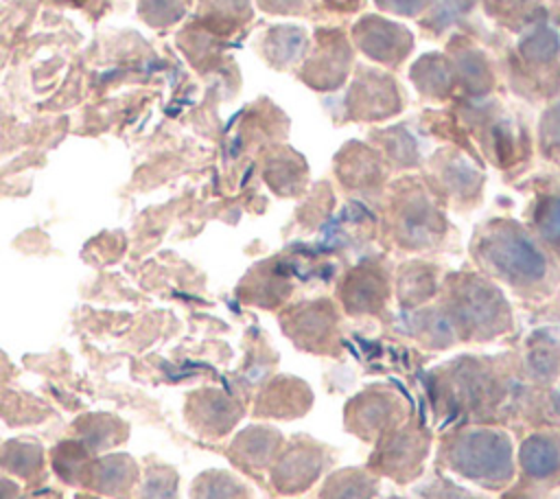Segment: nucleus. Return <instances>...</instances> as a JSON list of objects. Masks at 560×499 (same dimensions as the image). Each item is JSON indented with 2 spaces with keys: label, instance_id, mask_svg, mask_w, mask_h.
<instances>
[{
  "label": "nucleus",
  "instance_id": "obj_1",
  "mask_svg": "<svg viewBox=\"0 0 560 499\" xmlns=\"http://www.w3.org/2000/svg\"><path fill=\"white\" fill-rule=\"evenodd\" d=\"M440 457L448 471L486 490H501L514 479L512 442L499 429L455 431L444 440Z\"/></svg>",
  "mask_w": 560,
  "mask_h": 499
},
{
  "label": "nucleus",
  "instance_id": "obj_2",
  "mask_svg": "<svg viewBox=\"0 0 560 499\" xmlns=\"http://www.w3.org/2000/svg\"><path fill=\"white\" fill-rule=\"evenodd\" d=\"M427 449V438L418 429L394 427V431H389L376 446L370 468L396 479L398 484L411 481L422 471Z\"/></svg>",
  "mask_w": 560,
  "mask_h": 499
},
{
  "label": "nucleus",
  "instance_id": "obj_3",
  "mask_svg": "<svg viewBox=\"0 0 560 499\" xmlns=\"http://www.w3.org/2000/svg\"><path fill=\"white\" fill-rule=\"evenodd\" d=\"M324 466L326 455L319 444H313L308 440L293 442L282 451L280 460L273 462L271 481L278 492L295 495L311 488L313 481L322 475Z\"/></svg>",
  "mask_w": 560,
  "mask_h": 499
},
{
  "label": "nucleus",
  "instance_id": "obj_4",
  "mask_svg": "<svg viewBox=\"0 0 560 499\" xmlns=\"http://www.w3.org/2000/svg\"><path fill=\"white\" fill-rule=\"evenodd\" d=\"M486 256L501 274L516 280L538 278L545 269V260L538 254V250L523 234L514 232L492 234L486 247Z\"/></svg>",
  "mask_w": 560,
  "mask_h": 499
},
{
  "label": "nucleus",
  "instance_id": "obj_5",
  "mask_svg": "<svg viewBox=\"0 0 560 499\" xmlns=\"http://www.w3.org/2000/svg\"><path fill=\"white\" fill-rule=\"evenodd\" d=\"M398 398L376 390L363 392L361 396L352 398L346 409V422L350 431H354L361 438H372L392 431L389 427L398 425Z\"/></svg>",
  "mask_w": 560,
  "mask_h": 499
},
{
  "label": "nucleus",
  "instance_id": "obj_6",
  "mask_svg": "<svg viewBox=\"0 0 560 499\" xmlns=\"http://www.w3.org/2000/svg\"><path fill=\"white\" fill-rule=\"evenodd\" d=\"M518 468L532 484H560V433H532L518 449Z\"/></svg>",
  "mask_w": 560,
  "mask_h": 499
},
{
  "label": "nucleus",
  "instance_id": "obj_7",
  "mask_svg": "<svg viewBox=\"0 0 560 499\" xmlns=\"http://www.w3.org/2000/svg\"><path fill=\"white\" fill-rule=\"evenodd\" d=\"M378 479L361 468H341L326 477L317 499H374Z\"/></svg>",
  "mask_w": 560,
  "mask_h": 499
},
{
  "label": "nucleus",
  "instance_id": "obj_8",
  "mask_svg": "<svg viewBox=\"0 0 560 499\" xmlns=\"http://www.w3.org/2000/svg\"><path fill=\"white\" fill-rule=\"evenodd\" d=\"M527 372L534 381L540 383L556 381L560 376V346L540 341L532 344V350L527 355Z\"/></svg>",
  "mask_w": 560,
  "mask_h": 499
},
{
  "label": "nucleus",
  "instance_id": "obj_9",
  "mask_svg": "<svg viewBox=\"0 0 560 499\" xmlns=\"http://www.w3.org/2000/svg\"><path fill=\"white\" fill-rule=\"evenodd\" d=\"M243 453L247 455V462L254 466H265L269 457H273L278 444L282 442V436L278 431H271L267 427H252L245 436H241Z\"/></svg>",
  "mask_w": 560,
  "mask_h": 499
},
{
  "label": "nucleus",
  "instance_id": "obj_10",
  "mask_svg": "<svg viewBox=\"0 0 560 499\" xmlns=\"http://www.w3.org/2000/svg\"><path fill=\"white\" fill-rule=\"evenodd\" d=\"M197 499H247V490L228 475H212L201 484Z\"/></svg>",
  "mask_w": 560,
  "mask_h": 499
},
{
  "label": "nucleus",
  "instance_id": "obj_11",
  "mask_svg": "<svg viewBox=\"0 0 560 499\" xmlns=\"http://www.w3.org/2000/svg\"><path fill=\"white\" fill-rule=\"evenodd\" d=\"M418 495H420V499H481L446 477H435V479L427 481L424 486L418 488Z\"/></svg>",
  "mask_w": 560,
  "mask_h": 499
},
{
  "label": "nucleus",
  "instance_id": "obj_12",
  "mask_svg": "<svg viewBox=\"0 0 560 499\" xmlns=\"http://www.w3.org/2000/svg\"><path fill=\"white\" fill-rule=\"evenodd\" d=\"M551 409L556 416H560V385L551 392Z\"/></svg>",
  "mask_w": 560,
  "mask_h": 499
},
{
  "label": "nucleus",
  "instance_id": "obj_13",
  "mask_svg": "<svg viewBox=\"0 0 560 499\" xmlns=\"http://www.w3.org/2000/svg\"><path fill=\"white\" fill-rule=\"evenodd\" d=\"M501 499H534V497H529V495H525V492H508V495H503Z\"/></svg>",
  "mask_w": 560,
  "mask_h": 499
},
{
  "label": "nucleus",
  "instance_id": "obj_14",
  "mask_svg": "<svg viewBox=\"0 0 560 499\" xmlns=\"http://www.w3.org/2000/svg\"><path fill=\"white\" fill-rule=\"evenodd\" d=\"M387 499H405V497H396V495H392V497H387Z\"/></svg>",
  "mask_w": 560,
  "mask_h": 499
}]
</instances>
